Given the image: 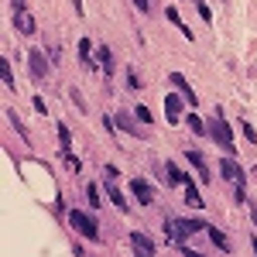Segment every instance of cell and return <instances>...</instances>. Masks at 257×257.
<instances>
[{"instance_id": "cell-1", "label": "cell", "mask_w": 257, "mask_h": 257, "mask_svg": "<svg viewBox=\"0 0 257 257\" xmlns=\"http://www.w3.org/2000/svg\"><path fill=\"white\" fill-rule=\"evenodd\" d=\"M69 223H72V230H76L79 237H86L89 243H96V240H99V223L89 216V213H82V209H72V213H69Z\"/></svg>"}, {"instance_id": "cell-2", "label": "cell", "mask_w": 257, "mask_h": 257, "mask_svg": "<svg viewBox=\"0 0 257 257\" xmlns=\"http://www.w3.org/2000/svg\"><path fill=\"white\" fill-rule=\"evenodd\" d=\"M209 138L216 141L226 155H233V131H230V123L223 120V113H216V117H213V123H209Z\"/></svg>"}, {"instance_id": "cell-3", "label": "cell", "mask_w": 257, "mask_h": 257, "mask_svg": "<svg viewBox=\"0 0 257 257\" xmlns=\"http://www.w3.org/2000/svg\"><path fill=\"white\" fill-rule=\"evenodd\" d=\"M199 230H206L199 219H178V223L168 219V233H172L175 240H185V237H192V233H199Z\"/></svg>"}, {"instance_id": "cell-4", "label": "cell", "mask_w": 257, "mask_h": 257, "mask_svg": "<svg viewBox=\"0 0 257 257\" xmlns=\"http://www.w3.org/2000/svg\"><path fill=\"white\" fill-rule=\"evenodd\" d=\"M131 247H134L141 257H151L155 250H158V247H155V240L148 237V233H141V230H134V233H131Z\"/></svg>"}, {"instance_id": "cell-5", "label": "cell", "mask_w": 257, "mask_h": 257, "mask_svg": "<svg viewBox=\"0 0 257 257\" xmlns=\"http://www.w3.org/2000/svg\"><path fill=\"white\" fill-rule=\"evenodd\" d=\"M165 117H168V123H178L182 120V96L178 93H168L165 96Z\"/></svg>"}, {"instance_id": "cell-6", "label": "cell", "mask_w": 257, "mask_h": 257, "mask_svg": "<svg viewBox=\"0 0 257 257\" xmlns=\"http://www.w3.org/2000/svg\"><path fill=\"white\" fill-rule=\"evenodd\" d=\"M131 192L138 196L141 206H151V202H155V192H151V185H148L144 178H134V182H131Z\"/></svg>"}, {"instance_id": "cell-7", "label": "cell", "mask_w": 257, "mask_h": 257, "mask_svg": "<svg viewBox=\"0 0 257 257\" xmlns=\"http://www.w3.org/2000/svg\"><path fill=\"white\" fill-rule=\"evenodd\" d=\"M219 172H223V178H230V182H240V185H243V172H240V165L230 158V155L219 161Z\"/></svg>"}, {"instance_id": "cell-8", "label": "cell", "mask_w": 257, "mask_h": 257, "mask_svg": "<svg viewBox=\"0 0 257 257\" xmlns=\"http://www.w3.org/2000/svg\"><path fill=\"white\" fill-rule=\"evenodd\" d=\"M185 158H189V165L199 172V178H202V182H209V178H213V175H209V165H206V158H202L199 151H185Z\"/></svg>"}, {"instance_id": "cell-9", "label": "cell", "mask_w": 257, "mask_h": 257, "mask_svg": "<svg viewBox=\"0 0 257 257\" xmlns=\"http://www.w3.org/2000/svg\"><path fill=\"white\" fill-rule=\"evenodd\" d=\"M28 62H31V76H35V79H45V76H48V65H45V55H41L38 48H35V52L28 55Z\"/></svg>"}, {"instance_id": "cell-10", "label": "cell", "mask_w": 257, "mask_h": 257, "mask_svg": "<svg viewBox=\"0 0 257 257\" xmlns=\"http://www.w3.org/2000/svg\"><path fill=\"white\" fill-rule=\"evenodd\" d=\"M14 24H18L21 35H35V21H31L28 11H18V14H14Z\"/></svg>"}, {"instance_id": "cell-11", "label": "cell", "mask_w": 257, "mask_h": 257, "mask_svg": "<svg viewBox=\"0 0 257 257\" xmlns=\"http://www.w3.org/2000/svg\"><path fill=\"white\" fill-rule=\"evenodd\" d=\"M106 196H110V202H117V209L127 213V199H123V192L117 189V182H110V178H106Z\"/></svg>"}, {"instance_id": "cell-12", "label": "cell", "mask_w": 257, "mask_h": 257, "mask_svg": "<svg viewBox=\"0 0 257 257\" xmlns=\"http://www.w3.org/2000/svg\"><path fill=\"white\" fill-rule=\"evenodd\" d=\"M172 86H178V89H182V96L189 99V103H196V93H192V89H189V82H185V76H182V72H172Z\"/></svg>"}, {"instance_id": "cell-13", "label": "cell", "mask_w": 257, "mask_h": 257, "mask_svg": "<svg viewBox=\"0 0 257 257\" xmlns=\"http://www.w3.org/2000/svg\"><path fill=\"white\" fill-rule=\"evenodd\" d=\"M185 202H189V206H202V196H199V189H196V182H192V178H185Z\"/></svg>"}, {"instance_id": "cell-14", "label": "cell", "mask_w": 257, "mask_h": 257, "mask_svg": "<svg viewBox=\"0 0 257 257\" xmlns=\"http://www.w3.org/2000/svg\"><path fill=\"white\" fill-rule=\"evenodd\" d=\"M165 18L172 21V24H175L178 31H182V35H185V38H192V31H189V28H185V21H182V14H178L175 7H168V11H165Z\"/></svg>"}, {"instance_id": "cell-15", "label": "cell", "mask_w": 257, "mask_h": 257, "mask_svg": "<svg viewBox=\"0 0 257 257\" xmlns=\"http://www.w3.org/2000/svg\"><path fill=\"white\" fill-rule=\"evenodd\" d=\"M165 172H168V182H172V185H185V178H189V175H182V168H178L175 161H168Z\"/></svg>"}, {"instance_id": "cell-16", "label": "cell", "mask_w": 257, "mask_h": 257, "mask_svg": "<svg viewBox=\"0 0 257 257\" xmlns=\"http://www.w3.org/2000/svg\"><path fill=\"white\" fill-rule=\"evenodd\" d=\"M96 59H99V65H103V72L110 76V72H113V55H110V48H99Z\"/></svg>"}, {"instance_id": "cell-17", "label": "cell", "mask_w": 257, "mask_h": 257, "mask_svg": "<svg viewBox=\"0 0 257 257\" xmlns=\"http://www.w3.org/2000/svg\"><path fill=\"white\" fill-rule=\"evenodd\" d=\"M59 144H62V155L72 151V138H69V127L65 123H59Z\"/></svg>"}, {"instance_id": "cell-18", "label": "cell", "mask_w": 257, "mask_h": 257, "mask_svg": "<svg viewBox=\"0 0 257 257\" xmlns=\"http://www.w3.org/2000/svg\"><path fill=\"white\" fill-rule=\"evenodd\" d=\"M209 240H213V243H216V247H219V250H230V240H226V237H223V233H219V230H216V226H209Z\"/></svg>"}, {"instance_id": "cell-19", "label": "cell", "mask_w": 257, "mask_h": 257, "mask_svg": "<svg viewBox=\"0 0 257 257\" xmlns=\"http://www.w3.org/2000/svg\"><path fill=\"white\" fill-rule=\"evenodd\" d=\"M0 79H4L7 89H14V76H11V65H7V62H0Z\"/></svg>"}, {"instance_id": "cell-20", "label": "cell", "mask_w": 257, "mask_h": 257, "mask_svg": "<svg viewBox=\"0 0 257 257\" xmlns=\"http://www.w3.org/2000/svg\"><path fill=\"white\" fill-rule=\"evenodd\" d=\"M189 127H192V131H196V134H206V123H202V117H199V113H189Z\"/></svg>"}, {"instance_id": "cell-21", "label": "cell", "mask_w": 257, "mask_h": 257, "mask_svg": "<svg viewBox=\"0 0 257 257\" xmlns=\"http://www.w3.org/2000/svg\"><path fill=\"white\" fill-rule=\"evenodd\" d=\"M117 127H120V131H131V134H138V127L131 123V113H120V117H117Z\"/></svg>"}, {"instance_id": "cell-22", "label": "cell", "mask_w": 257, "mask_h": 257, "mask_svg": "<svg viewBox=\"0 0 257 257\" xmlns=\"http://www.w3.org/2000/svg\"><path fill=\"white\" fill-rule=\"evenodd\" d=\"M86 199H89V206H93V209L103 206V202H99V189H96V185H89V189H86Z\"/></svg>"}, {"instance_id": "cell-23", "label": "cell", "mask_w": 257, "mask_h": 257, "mask_svg": "<svg viewBox=\"0 0 257 257\" xmlns=\"http://www.w3.org/2000/svg\"><path fill=\"white\" fill-rule=\"evenodd\" d=\"M134 117H138L141 123H151V110H148V106H138V110H134Z\"/></svg>"}, {"instance_id": "cell-24", "label": "cell", "mask_w": 257, "mask_h": 257, "mask_svg": "<svg viewBox=\"0 0 257 257\" xmlns=\"http://www.w3.org/2000/svg\"><path fill=\"white\" fill-rule=\"evenodd\" d=\"M196 7H199V18H202V21H213V11H209L202 0H196Z\"/></svg>"}, {"instance_id": "cell-25", "label": "cell", "mask_w": 257, "mask_h": 257, "mask_svg": "<svg viewBox=\"0 0 257 257\" xmlns=\"http://www.w3.org/2000/svg\"><path fill=\"white\" fill-rule=\"evenodd\" d=\"M79 55H82V62H86V65H89V41H86V38L79 41Z\"/></svg>"}, {"instance_id": "cell-26", "label": "cell", "mask_w": 257, "mask_h": 257, "mask_svg": "<svg viewBox=\"0 0 257 257\" xmlns=\"http://www.w3.org/2000/svg\"><path fill=\"white\" fill-rule=\"evenodd\" d=\"M240 127H243V134H247V141H257L254 127H250V123H247V120H240Z\"/></svg>"}, {"instance_id": "cell-27", "label": "cell", "mask_w": 257, "mask_h": 257, "mask_svg": "<svg viewBox=\"0 0 257 257\" xmlns=\"http://www.w3.org/2000/svg\"><path fill=\"white\" fill-rule=\"evenodd\" d=\"M134 7H138L141 14H148V11H151V0H134Z\"/></svg>"}, {"instance_id": "cell-28", "label": "cell", "mask_w": 257, "mask_h": 257, "mask_svg": "<svg viewBox=\"0 0 257 257\" xmlns=\"http://www.w3.org/2000/svg\"><path fill=\"white\" fill-rule=\"evenodd\" d=\"M106 178H110V182H117V178H120V172L113 168V165H106Z\"/></svg>"}, {"instance_id": "cell-29", "label": "cell", "mask_w": 257, "mask_h": 257, "mask_svg": "<svg viewBox=\"0 0 257 257\" xmlns=\"http://www.w3.org/2000/svg\"><path fill=\"white\" fill-rule=\"evenodd\" d=\"M254 254H257V237H254Z\"/></svg>"}]
</instances>
